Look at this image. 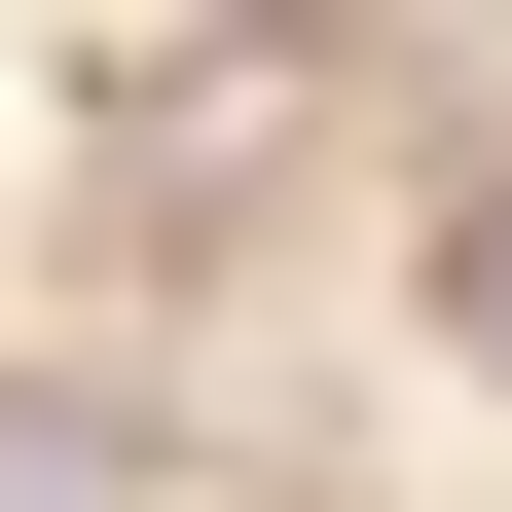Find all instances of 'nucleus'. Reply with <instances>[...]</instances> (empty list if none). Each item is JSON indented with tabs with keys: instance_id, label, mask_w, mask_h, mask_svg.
Returning a JSON list of instances; mask_svg holds the SVG:
<instances>
[{
	"instance_id": "obj_1",
	"label": "nucleus",
	"mask_w": 512,
	"mask_h": 512,
	"mask_svg": "<svg viewBox=\"0 0 512 512\" xmlns=\"http://www.w3.org/2000/svg\"><path fill=\"white\" fill-rule=\"evenodd\" d=\"M439 330H476V366H512V183H476V220H439Z\"/></svg>"
}]
</instances>
